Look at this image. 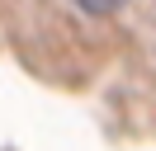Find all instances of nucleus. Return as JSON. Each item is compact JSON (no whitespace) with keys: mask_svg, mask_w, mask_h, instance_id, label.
Instances as JSON below:
<instances>
[{"mask_svg":"<svg viewBox=\"0 0 156 151\" xmlns=\"http://www.w3.org/2000/svg\"><path fill=\"white\" fill-rule=\"evenodd\" d=\"M80 9H85V14H114L118 5H123V0H76Z\"/></svg>","mask_w":156,"mask_h":151,"instance_id":"1","label":"nucleus"}]
</instances>
